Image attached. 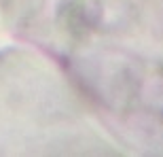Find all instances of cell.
Listing matches in <instances>:
<instances>
[{"label": "cell", "instance_id": "obj_1", "mask_svg": "<svg viewBox=\"0 0 163 157\" xmlns=\"http://www.w3.org/2000/svg\"><path fill=\"white\" fill-rule=\"evenodd\" d=\"M117 145L64 68L21 49L0 53V153H108Z\"/></svg>", "mask_w": 163, "mask_h": 157}]
</instances>
